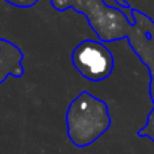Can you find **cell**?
Listing matches in <instances>:
<instances>
[{
    "label": "cell",
    "instance_id": "obj_2",
    "mask_svg": "<svg viewBox=\"0 0 154 154\" xmlns=\"http://www.w3.org/2000/svg\"><path fill=\"white\" fill-rule=\"evenodd\" d=\"M72 64L84 79L103 81L114 70V56L101 41L84 39L73 49Z\"/></svg>",
    "mask_w": 154,
    "mask_h": 154
},
{
    "label": "cell",
    "instance_id": "obj_1",
    "mask_svg": "<svg viewBox=\"0 0 154 154\" xmlns=\"http://www.w3.org/2000/svg\"><path fill=\"white\" fill-rule=\"evenodd\" d=\"M111 126L108 107L101 99L82 91L70 101L66 112L68 137L77 147L92 145Z\"/></svg>",
    "mask_w": 154,
    "mask_h": 154
},
{
    "label": "cell",
    "instance_id": "obj_3",
    "mask_svg": "<svg viewBox=\"0 0 154 154\" xmlns=\"http://www.w3.org/2000/svg\"><path fill=\"white\" fill-rule=\"evenodd\" d=\"M23 53L15 43L7 39H0V82L10 76H23Z\"/></svg>",
    "mask_w": 154,
    "mask_h": 154
},
{
    "label": "cell",
    "instance_id": "obj_4",
    "mask_svg": "<svg viewBox=\"0 0 154 154\" xmlns=\"http://www.w3.org/2000/svg\"><path fill=\"white\" fill-rule=\"evenodd\" d=\"M5 2L18 8H30L37 4L38 0H5Z\"/></svg>",
    "mask_w": 154,
    "mask_h": 154
},
{
    "label": "cell",
    "instance_id": "obj_5",
    "mask_svg": "<svg viewBox=\"0 0 154 154\" xmlns=\"http://www.w3.org/2000/svg\"><path fill=\"white\" fill-rule=\"evenodd\" d=\"M150 93H152V99L154 100V82H152V85H150Z\"/></svg>",
    "mask_w": 154,
    "mask_h": 154
}]
</instances>
